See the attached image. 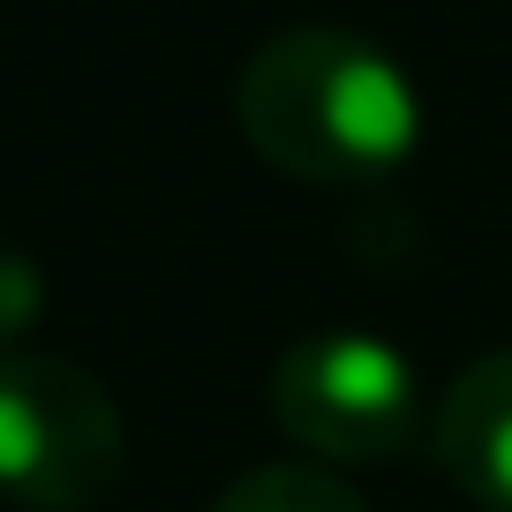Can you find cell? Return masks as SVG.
<instances>
[{"label":"cell","mask_w":512,"mask_h":512,"mask_svg":"<svg viewBox=\"0 0 512 512\" xmlns=\"http://www.w3.org/2000/svg\"><path fill=\"white\" fill-rule=\"evenodd\" d=\"M272 422L317 467H369L407 452L430 430L422 377L392 339L377 332H309L264 377Z\"/></svg>","instance_id":"obj_3"},{"label":"cell","mask_w":512,"mask_h":512,"mask_svg":"<svg viewBox=\"0 0 512 512\" xmlns=\"http://www.w3.org/2000/svg\"><path fill=\"white\" fill-rule=\"evenodd\" d=\"M234 128L287 181L369 189L422 151V91L377 38L302 23L241 61Z\"/></svg>","instance_id":"obj_1"},{"label":"cell","mask_w":512,"mask_h":512,"mask_svg":"<svg viewBox=\"0 0 512 512\" xmlns=\"http://www.w3.org/2000/svg\"><path fill=\"white\" fill-rule=\"evenodd\" d=\"M211 512H369V497L317 460H264L226 482Z\"/></svg>","instance_id":"obj_5"},{"label":"cell","mask_w":512,"mask_h":512,"mask_svg":"<svg viewBox=\"0 0 512 512\" xmlns=\"http://www.w3.org/2000/svg\"><path fill=\"white\" fill-rule=\"evenodd\" d=\"M38 317H46V272L23 249L0 241V354H16Z\"/></svg>","instance_id":"obj_6"},{"label":"cell","mask_w":512,"mask_h":512,"mask_svg":"<svg viewBox=\"0 0 512 512\" xmlns=\"http://www.w3.org/2000/svg\"><path fill=\"white\" fill-rule=\"evenodd\" d=\"M430 452L460 497L512 512V347L467 362L430 407Z\"/></svg>","instance_id":"obj_4"},{"label":"cell","mask_w":512,"mask_h":512,"mask_svg":"<svg viewBox=\"0 0 512 512\" xmlns=\"http://www.w3.org/2000/svg\"><path fill=\"white\" fill-rule=\"evenodd\" d=\"M128 430L113 392L46 347L0 354V497L23 512H98L121 490Z\"/></svg>","instance_id":"obj_2"}]
</instances>
